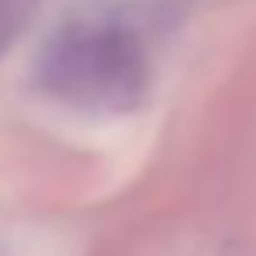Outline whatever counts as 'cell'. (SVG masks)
Listing matches in <instances>:
<instances>
[{"mask_svg":"<svg viewBox=\"0 0 256 256\" xmlns=\"http://www.w3.org/2000/svg\"><path fill=\"white\" fill-rule=\"evenodd\" d=\"M39 84L78 109H130L144 92V53L116 25H70L39 56Z\"/></svg>","mask_w":256,"mask_h":256,"instance_id":"cell-1","label":"cell"},{"mask_svg":"<svg viewBox=\"0 0 256 256\" xmlns=\"http://www.w3.org/2000/svg\"><path fill=\"white\" fill-rule=\"evenodd\" d=\"M36 8V0H0V53L11 46V39L22 32Z\"/></svg>","mask_w":256,"mask_h":256,"instance_id":"cell-2","label":"cell"}]
</instances>
